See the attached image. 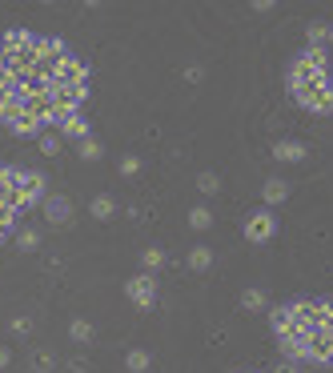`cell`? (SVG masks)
Returning a JSON list of instances; mask_svg holds the SVG:
<instances>
[{
    "label": "cell",
    "mask_w": 333,
    "mask_h": 373,
    "mask_svg": "<svg viewBox=\"0 0 333 373\" xmlns=\"http://www.w3.org/2000/svg\"><path fill=\"white\" fill-rule=\"evenodd\" d=\"M137 173H141V157H137V153H125V157H120V177H137Z\"/></svg>",
    "instance_id": "26"
},
{
    "label": "cell",
    "mask_w": 333,
    "mask_h": 373,
    "mask_svg": "<svg viewBox=\"0 0 333 373\" xmlns=\"http://www.w3.org/2000/svg\"><path fill=\"white\" fill-rule=\"evenodd\" d=\"M185 81H189V85H201V81H205V69H201V65H189V69H185Z\"/></svg>",
    "instance_id": "30"
},
{
    "label": "cell",
    "mask_w": 333,
    "mask_h": 373,
    "mask_svg": "<svg viewBox=\"0 0 333 373\" xmlns=\"http://www.w3.org/2000/svg\"><path fill=\"white\" fill-rule=\"evenodd\" d=\"M213 225V209L209 205H197V209H189V229L193 233H205Z\"/></svg>",
    "instance_id": "19"
},
{
    "label": "cell",
    "mask_w": 333,
    "mask_h": 373,
    "mask_svg": "<svg viewBox=\"0 0 333 373\" xmlns=\"http://www.w3.org/2000/svg\"><path fill=\"white\" fill-rule=\"evenodd\" d=\"M89 213H93L96 221H109V217L117 213V201H113L109 193H96V197H93V205H89Z\"/></svg>",
    "instance_id": "18"
},
{
    "label": "cell",
    "mask_w": 333,
    "mask_h": 373,
    "mask_svg": "<svg viewBox=\"0 0 333 373\" xmlns=\"http://www.w3.org/2000/svg\"><path fill=\"white\" fill-rule=\"evenodd\" d=\"M265 305H269V293H265L261 285H249V289L241 293V309H245V313H261Z\"/></svg>",
    "instance_id": "13"
},
{
    "label": "cell",
    "mask_w": 333,
    "mask_h": 373,
    "mask_svg": "<svg viewBox=\"0 0 333 373\" xmlns=\"http://www.w3.org/2000/svg\"><path fill=\"white\" fill-rule=\"evenodd\" d=\"M165 265H169V253L161 249V245H149V249H141V273L157 277V273H161Z\"/></svg>",
    "instance_id": "11"
},
{
    "label": "cell",
    "mask_w": 333,
    "mask_h": 373,
    "mask_svg": "<svg viewBox=\"0 0 333 373\" xmlns=\"http://www.w3.org/2000/svg\"><path fill=\"white\" fill-rule=\"evenodd\" d=\"M8 365H12V350L0 341V370H8Z\"/></svg>",
    "instance_id": "31"
},
{
    "label": "cell",
    "mask_w": 333,
    "mask_h": 373,
    "mask_svg": "<svg viewBox=\"0 0 333 373\" xmlns=\"http://www.w3.org/2000/svg\"><path fill=\"white\" fill-rule=\"evenodd\" d=\"M41 153H45V157H56V153H61V140H56V137H41Z\"/></svg>",
    "instance_id": "29"
},
{
    "label": "cell",
    "mask_w": 333,
    "mask_h": 373,
    "mask_svg": "<svg viewBox=\"0 0 333 373\" xmlns=\"http://www.w3.org/2000/svg\"><path fill=\"white\" fill-rule=\"evenodd\" d=\"M281 353H286V361H305V333L281 337Z\"/></svg>",
    "instance_id": "16"
},
{
    "label": "cell",
    "mask_w": 333,
    "mask_h": 373,
    "mask_svg": "<svg viewBox=\"0 0 333 373\" xmlns=\"http://www.w3.org/2000/svg\"><path fill=\"white\" fill-rule=\"evenodd\" d=\"M273 157H277V161H286V164H297V161H305V157H310V149H305L301 140H277V145H273Z\"/></svg>",
    "instance_id": "10"
},
{
    "label": "cell",
    "mask_w": 333,
    "mask_h": 373,
    "mask_svg": "<svg viewBox=\"0 0 333 373\" xmlns=\"http://www.w3.org/2000/svg\"><path fill=\"white\" fill-rule=\"evenodd\" d=\"M17 249H21V253H36V249H41V233H36V229H21V233H17Z\"/></svg>",
    "instance_id": "23"
},
{
    "label": "cell",
    "mask_w": 333,
    "mask_h": 373,
    "mask_svg": "<svg viewBox=\"0 0 333 373\" xmlns=\"http://www.w3.org/2000/svg\"><path fill=\"white\" fill-rule=\"evenodd\" d=\"M189 269L193 273H209V269H213V249H209V245H193L189 249Z\"/></svg>",
    "instance_id": "15"
},
{
    "label": "cell",
    "mask_w": 333,
    "mask_h": 373,
    "mask_svg": "<svg viewBox=\"0 0 333 373\" xmlns=\"http://www.w3.org/2000/svg\"><path fill=\"white\" fill-rule=\"evenodd\" d=\"M69 341H76V345H93V341H96V326L89 321V317H72V321H69Z\"/></svg>",
    "instance_id": "12"
},
{
    "label": "cell",
    "mask_w": 333,
    "mask_h": 373,
    "mask_svg": "<svg viewBox=\"0 0 333 373\" xmlns=\"http://www.w3.org/2000/svg\"><path fill=\"white\" fill-rule=\"evenodd\" d=\"M52 365H56L52 350H32V373H52Z\"/></svg>",
    "instance_id": "22"
},
{
    "label": "cell",
    "mask_w": 333,
    "mask_h": 373,
    "mask_svg": "<svg viewBox=\"0 0 333 373\" xmlns=\"http://www.w3.org/2000/svg\"><path fill=\"white\" fill-rule=\"evenodd\" d=\"M277 233V213L273 209H253L245 217V237L253 241V245H265V241H273Z\"/></svg>",
    "instance_id": "5"
},
{
    "label": "cell",
    "mask_w": 333,
    "mask_h": 373,
    "mask_svg": "<svg viewBox=\"0 0 333 373\" xmlns=\"http://www.w3.org/2000/svg\"><path fill=\"white\" fill-rule=\"evenodd\" d=\"M85 81H89V65H85L76 52H65L61 65L48 76V89H69V85H85Z\"/></svg>",
    "instance_id": "2"
},
{
    "label": "cell",
    "mask_w": 333,
    "mask_h": 373,
    "mask_svg": "<svg viewBox=\"0 0 333 373\" xmlns=\"http://www.w3.org/2000/svg\"><path fill=\"white\" fill-rule=\"evenodd\" d=\"M125 293H129V301L137 305V309H153V301H157V281L149 277V273H137V277L125 281Z\"/></svg>",
    "instance_id": "7"
},
{
    "label": "cell",
    "mask_w": 333,
    "mask_h": 373,
    "mask_svg": "<svg viewBox=\"0 0 333 373\" xmlns=\"http://www.w3.org/2000/svg\"><path fill=\"white\" fill-rule=\"evenodd\" d=\"M330 357H333V333L330 329H310L305 333V361L330 365Z\"/></svg>",
    "instance_id": "6"
},
{
    "label": "cell",
    "mask_w": 333,
    "mask_h": 373,
    "mask_svg": "<svg viewBox=\"0 0 333 373\" xmlns=\"http://www.w3.org/2000/svg\"><path fill=\"white\" fill-rule=\"evenodd\" d=\"M61 133L65 137H72V140H85V137H93V129H89V120L80 117V113H72L65 125H61Z\"/></svg>",
    "instance_id": "17"
},
{
    "label": "cell",
    "mask_w": 333,
    "mask_h": 373,
    "mask_svg": "<svg viewBox=\"0 0 333 373\" xmlns=\"http://www.w3.org/2000/svg\"><path fill=\"white\" fill-rule=\"evenodd\" d=\"M321 81H330V72H325V52L305 48V52H297V56L289 61V89H301V85H321Z\"/></svg>",
    "instance_id": "1"
},
{
    "label": "cell",
    "mask_w": 333,
    "mask_h": 373,
    "mask_svg": "<svg viewBox=\"0 0 333 373\" xmlns=\"http://www.w3.org/2000/svg\"><path fill=\"white\" fill-rule=\"evenodd\" d=\"M45 221L48 225H56V229L72 221V201L65 197V193H48L45 197Z\"/></svg>",
    "instance_id": "8"
},
{
    "label": "cell",
    "mask_w": 333,
    "mask_h": 373,
    "mask_svg": "<svg viewBox=\"0 0 333 373\" xmlns=\"http://www.w3.org/2000/svg\"><path fill=\"white\" fill-rule=\"evenodd\" d=\"M125 365H129V373H149L153 357H149L144 350H129V353H125Z\"/></svg>",
    "instance_id": "20"
},
{
    "label": "cell",
    "mask_w": 333,
    "mask_h": 373,
    "mask_svg": "<svg viewBox=\"0 0 333 373\" xmlns=\"http://www.w3.org/2000/svg\"><path fill=\"white\" fill-rule=\"evenodd\" d=\"M12 229H17V213L8 209V205H0V241H8Z\"/></svg>",
    "instance_id": "24"
},
{
    "label": "cell",
    "mask_w": 333,
    "mask_h": 373,
    "mask_svg": "<svg viewBox=\"0 0 333 373\" xmlns=\"http://www.w3.org/2000/svg\"><path fill=\"white\" fill-rule=\"evenodd\" d=\"M241 373H261V370H241Z\"/></svg>",
    "instance_id": "33"
},
{
    "label": "cell",
    "mask_w": 333,
    "mask_h": 373,
    "mask_svg": "<svg viewBox=\"0 0 333 373\" xmlns=\"http://www.w3.org/2000/svg\"><path fill=\"white\" fill-rule=\"evenodd\" d=\"M76 153H80V161H100V157H105V149H100V140L96 137L76 140Z\"/></svg>",
    "instance_id": "21"
},
{
    "label": "cell",
    "mask_w": 333,
    "mask_h": 373,
    "mask_svg": "<svg viewBox=\"0 0 333 373\" xmlns=\"http://www.w3.org/2000/svg\"><path fill=\"white\" fill-rule=\"evenodd\" d=\"M32 326H36V321H32V317H28V313H21V317H12V337H32Z\"/></svg>",
    "instance_id": "25"
},
{
    "label": "cell",
    "mask_w": 333,
    "mask_h": 373,
    "mask_svg": "<svg viewBox=\"0 0 333 373\" xmlns=\"http://www.w3.org/2000/svg\"><path fill=\"white\" fill-rule=\"evenodd\" d=\"M305 36H310V48H317V52H325L330 48V24L325 21H310V28H305Z\"/></svg>",
    "instance_id": "14"
},
{
    "label": "cell",
    "mask_w": 333,
    "mask_h": 373,
    "mask_svg": "<svg viewBox=\"0 0 333 373\" xmlns=\"http://www.w3.org/2000/svg\"><path fill=\"white\" fill-rule=\"evenodd\" d=\"M273 373H301V361H281Z\"/></svg>",
    "instance_id": "32"
},
{
    "label": "cell",
    "mask_w": 333,
    "mask_h": 373,
    "mask_svg": "<svg viewBox=\"0 0 333 373\" xmlns=\"http://www.w3.org/2000/svg\"><path fill=\"white\" fill-rule=\"evenodd\" d=\"M197 189H201L205 197H213L217 189H221V181H217V173H201V177H197Z\"/></svg>",
    "instance_id": "28"
},
{
    "label": "cell",
    "mask_w": 333,
    "mask_h": 373,
    "mask_svg": "<svg viewBox=\"0 0 333 373\" xmlns=\"http://www.w3.org/2000/svg\"><path fill=\"white\" fill-rule=\"evenodd\" d=\"M8 93H17V81H12V72H8V65L0 61V100H4Z\"/></svg>",
    "instance_id": "27"
},
{
    "label": "cell",
    "mask_w": 333,
    "mask_h": 373,
    "mask_svg": "<svg viewBox=\"0 0 333 373\" xmlns=\"http://www.w3.org/2000/svg\"><path fill=\"white\" fill-rule=\"evenodd\" d=\"M261 201H265V209L286 205V201H289V181H286V177H269V181L261 185Z\"/></svg>",
    "instance_id": "9"
},
{
    "label": "cell",
    "mask_w": 333,
    "mask_h": 373,
    "mask_svg": "<svg viewBox=\"0 0 333 373\" xmlns=\"http://www.w3.org/2000/svg\"><path fill=\"white\" fill-rule=\"evenodd\" d=\"M293 100L301 105V109H310V113H330L333 105V89L330 81H321V85H301V89H289Z\"/></svg>",
    "instance_id": "3"
},
{
    "label": "cell",
    "mask_w": 333,
    "mask_h": 373,
    "mask_svg": "<svg viewBox=\"0 0 333 373\" xmlns=\"http://www.w3.org/2000/svg\"><path fill=\"white\" fill-rule=\"evenodd\" d=\"M17 193H21V209L36 205L48 197V177L45 173H32V169H21L17 173Z\"/></svg>",
    "instance_id": "4"
}]
</instances>
